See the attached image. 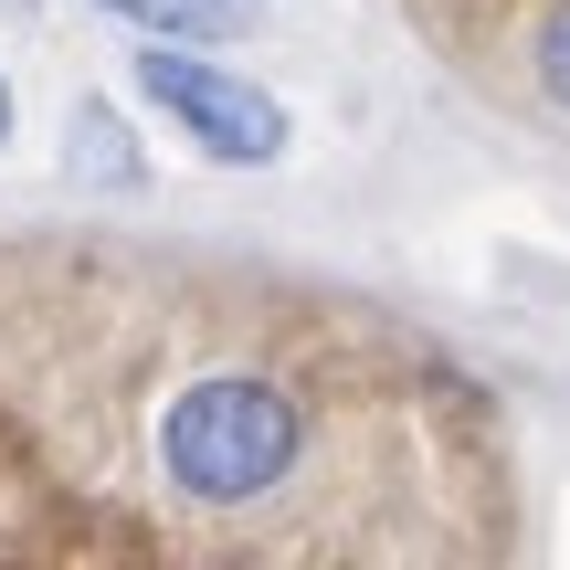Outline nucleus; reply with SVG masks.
I'll use <instances>...</instances> for the list:
<instances>
[{"instance_id": "6", "label": "nucleus", "mask_w": 570, "mask_h": 570, "mask_svg": "<svg viewBox=\"0 0 570 570\" xmlns=\"http://www.w3.org/2000/svg\"><path fill=\"white\" fill-rule=\"evenodd\" d=\"M0 138H11V75H0Z\"/></svg>"}, {"instance_id": "1", "label": "nucleus", "mask_w": 570, "mask_h": 570, "mask_svg": "<svg viewBox=\"0 0 570 570\" xmlns=\"http://www.w3.org/2000/svg\"><path fill=\"white\" fill-rule=\"evenodd\" d=\"M296 402H285L275 381H254V370H223V381H190L180 402L159 412V465L180 497H202V508H254V497H275L285 475H296Z\"/></svg>"}, {"instance_id": "7", "label": "nucleus", "mask_w": 570, "mask_h": 570, "mask_svg": "<svg viewBox=\"0 0 570 570\" xmlns=\"http://www.w3.org/2000/svg\"><path fill=\"white\" fill-rule=\"evenodd\" d=\"M0 11H32V0H0Z\"/></svg>"}, {"instance_id": "2", "label": "nucleus", "mask_w": 570, "mask_h": 570, "mask_svg": "<svg viewBox=\"0 0 570 570\" xmlns=\"http://www.w3.org/2000/svg\"><path fill=\"white\" fill-rule=\"evenodd\" d=\"M138 96L159 106V117H180L190 148H212L223 169L285 159V106L265 96V85H244L233 63H202L190 42H148L138 53Z\"/></svg>"}, {"instance_id": "3", "label": "nucleus", "mask_w": 570, "mask_h": 570, "mask_svg": "<svg viewBox=\"0 0 570 570\" xmlns=\"http://www.w3.org/2000/svg\"><path fill=\"white\" fill-rule=\"evenodd\" d=\"M75 180H106V190H138L148 180V159H138V138H127V117H106V106H75Z\"/></svg>"}, {"instance_id": "5", "label": "nucleus", "mask_w": 570, "mask_h": 570, "mask_svg": "<svg viewBox=\"0 0 570 570\" xmlns=\"http://www.w3.org/2000/svg\"><path fill=\"white\" fill-rule=\"evenodd\" d=\"M529 63H539V96H550V106H570V0H560L550 21H539V42H529Z\"/></svg>"}, {"instance_id": "4", "label": "nucleus", "mask_w": 570, "mask_h": 570, "mask_svg": "<svg viewBox=\"0 0 570 570\" xmlns=\"http://www.w3.org/2000/svg\"><path fill=\"white\" fill-rule=\"evenodd\" d=\"M96 11L138 21V32H159V42H212V32L244 21V0H96Z\"/></svg>"}]
</instances>
